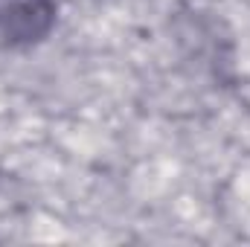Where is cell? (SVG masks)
<instances>
[{"instance_id":"obj_1","label":"cell","mask_w":250,"mask_h":247,"mask_svg":"<svg viewBox=\"0 0 250 247\" xmlns=\"http://www.w3.org/2000/svg\"><path fill=\"white\" fill-rule=\"evenodd\" d=\"M56 0H0V50H29L56 26Z\"/></svg>"}]
</instances>
